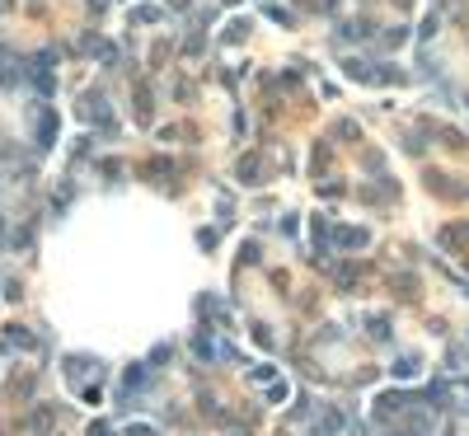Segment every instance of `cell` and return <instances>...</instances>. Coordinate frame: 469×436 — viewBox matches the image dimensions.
<instances>
[{"label": "cell", "instance_id": "2", "mask_svg": "<svg viewBox=\"0 0 469 436\" xmlns=\"http://www.w3.org/2000/svg\"><path fill=\"white\" fill-rule=\"evenodd\" d=\"M342 427H347V417H342V413L334 408V413H324V422H319V427H314L310 436H334V432H342Z\"/></svg>", "mask_w": 469, "mask_h": 436}, {"label": "cell", "instance_id": "12", "mask_svg": "<svg viewBox=\"0 0 469 436\" xmlns=\"http://www.w3.org/2000/svg\"><path fill=\"white\" fill-rule=\"evenodd\" d=\"M127 436H155V432H151L146 422H136V427H127Z\"/></svg>", "mask_w": 469, "mask_h": 436}, {"label": "cell", "instance_id": "14", "mask_svg": "<svg viewBox=\"0 0 469 436\" xmlns=\"http://www.w3.org/2000/svg\"><path fill=\"white\" fill-rule=\"evenodd\" d=\"M0 244H5V221H0Z\"/></svg>", "mask_w": 469, "mask_h": 436}, {"label": "cell", "instance_id": "4", "mask_svg": "<svg viewBox=\"0 0 469 436\" xmlns=\"http://www.w3.org/2000/svg\"><path fill=\"white\" fill-rule=\"evenodd\" d=\"M399 408H404V394H380L375 399V417H394Z\"/></svg>", "mask_w": 469, "mask_h": 436}, {"label": "cell", "instance_id": "5", "mask_svg": "<svg viewBox=\"0 0 469 436\" xmlns=\"http://www.w3.org/2000/svg\"><path fill=\"white\" fill-rule=\"evenodd\" d=\"M141 385H146V366H131L127 375H122V399H127V394H136Z\"/></svg>", "mask_w": 469, "mask_h": 436}, {"label": "cell", "instance_id": "8", "mask_svg": "<svg viewBox=\"0 0 469 436\" xmlns=\"http://www.w3.org/2000/svg\"><path fill=\"white\" fill-rule=\"evenodd\" d=\"M390 371H394V380H413V375H417V361L413 357H399Z\"/></svg>", "mask_w": 469, "mask_h": 436}, {"label": "cell", "instance_id": "10", "mask_svg": "<svg viewBox=\"0 0 469 436\" xmlns=\"http://www.w3.org/2000/svg\"><path fill=\"white\" fill-rule=\"evenodd\" d=\"M371 334H375V338H390V319H380V314H371Z\"/></svg>", "mask_w": 469, "mask_h": 436}, {"label": "cell", "instance_id": "13", "mask_svg": "<svg viewBox=\"0 0 469 436\" xmlns=\"http://www.w3.org/2000/svg\"><path fill=\"white\" fill-rule=\"evenodd\" d=\"M89 436H113V427H108V422H94V427H89Z\"/></svg>", "mask_w": 469, "mask_h": 436}, {"label": "cell", "instance_id": "3", "mask_svg": "<svg viewBox=\"0 0 469 436\" xmlns=\"http://www.w3.org/2000/svg\"><path fill=\"white\" fill-rule=\"evenodd\" d=\"M338 244H342V249H366V244H371V235L357 230V226H352V230L342 226V230H338Z\"/></svg>", "mask_w": 469, "mask_h": 436}, {"label": "cell", "instance_id": "6", "mask_svg": "<svg viewBox=\"0 0 469 436\" xmlns=\"http://www.w3.org/2000/svg\"><path fill=\"white\" fill-rule=\"evenodd\" d=\"M85 113H89L94 122H108V103H104V94H89V99H85Z\"/></svg>", "mask_w": 469, "mask_h": 436}, {"label": "cell", "instance_id": "1", "mask_svg": "<svg viewBox=\"0 0 469 436\" xmlns=\"http://www.w3.org/2000/svg\"><path fill=\"white\" fill-rule=\"evenodd\" d=\"M33 136H38V151L56 146V113H52V108H43V113H38V127H33Z\"/></svg>", "mask_w": 469, "mask_h": 436}, {"label": "cell", "instance_id": "9", "mask_svg": "<svg viewBox=\"0 0 469 436\" xmlns=\"http://www.w3.org/2000/svg\"><path fill=\"white\" fill-rule=\"evenodd\" d=\"M155 19H160L155 5H141V10H136V24H155Z\"/></svg>", "mask_w": 469, "mask_h": 436}, {"label": "cell", "instance_id": "7", "mask_svg": "<svg viewBox=\"0 0 469 436\" xmlns=\"http://www.w3.org/2000/svg\"><path fill=\"white\" fill-rule=\"evenodd\" d=\"M239 183H259V155H244L239 160Z\"/></svg>", "mask_w": 469, "mask_h": 436}, {"label": "cell", "instance_id": "11", "mask_svg": "<svg viewBox=\"0 0 469 436\" xmlns=\"http://www.w3.org/2000/svg\"><path fill=\"white\" fill-rule=\"evenodd\" d=\"M10 342H14V347H33V338H28L24 329H14V334H10Z\"/></svg>", "mask_w": 469, "mask_h": 436}]
</instances>
